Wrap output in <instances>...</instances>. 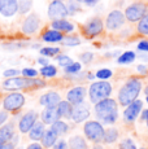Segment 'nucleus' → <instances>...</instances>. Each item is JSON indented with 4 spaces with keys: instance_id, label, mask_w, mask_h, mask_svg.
<instances>
[{
    "instance_id": "nucleus-1",
    "label": "nucleus",
    "mask_w": 148,
    "mask_h": 149,
    "mask_svg": "<svg viewBox=\"0 0 148 149\" xmlns=\"http://www.w3.org/2000/svg\"><path fill=\"white\" fill-rule=\"evenodd\" d=\"M142 88H143L142 79L138 78V77H130L118 90L117 93L118 104L121 107L126 108L127 105H130L135 100H138L139 93L142 92Z\"/></svg>"
},
{
    "instance_id": "nucleus-2",
    "label": "nucleus",
    "mask_w": 148,
    "mask_h": 149,
    "mask_svg": "<svg viewBox=\"0 0 148 149\" xmlns=\"http://www.w3.org/2000/svg\"><path fill=\"white\" fill-rule=\"evenodd\" d=\"M94 111L96 121L101 125H114L118 119V104L114 99H105L95 104Z\"/></svg>"
},
{
    "instance_id": "nucleus-3",
    "label": "nucleus",
    "mask_w": 148,
    "mask_h": 149,
    "mask_svg": "<svg viewBox=\"0 0 148 149\" xmlns=\"http://www.w3.org/2000/svg\"><path fill=\"white\" fill-rule=\"evenodd\" d=\"M3 88L7 91H24V90H38L45 87V81L39 78L29 79L25 77H15V78H7L1 83Z\"/></svg>"
},
{
    "instance_id": "nucleus-4",
    "label": "nucleus",
    "mask_w": 148,
    "mask_h": 149,
    "mask_svg": "<svg viewBox=\"0 0 148 149\" xmlns=\"http://www.w3.org/2000/svg\"><path fill=\"white\" fill-rule=\"evenodd\" d=\"M113 87L108 81H98L90 84L89 87V97L92 104L103 101L105 99H109L112 95Z\"/></svg>"
},
{
    "instance_id": "nucleus-5",
    "label": "nucleus",
    "mask_w": 148,
    "mask_h": 149,
    "mask_svg": "<svg viewBox=\"0 0 148 149\" xmlns=\"http://www.w3.org/2000/svg\"><path fill=\"white\" fill-rule=\"evenodd\" d=\"M104 126L98 121H87L83 125V134L87 140L94 144H100L104 139Z\"/></svg>"
},
{
    "instance_id": "nucleus-6",
    "label": "nucleus",
    "mask_w": 148,
    "mask_h": 149,
    "mask_svg": "<svg viewBox=\"0 0 148 149\" xmlns=\"http://www.w3.org/2000/svg\"><path fill=\"white\" fill-rule=\"evenodd\" d=\"M26 102L25 95L21 92H10L8 95L4 96L1 104H3V109L8 113H16L20 109H22V107Z\"/></svg>"
},
{
    "instance_id": "nucleus-7",
    "label": "nucleus",
    "mask_w": 148,
    "mask_h": 149,
    "mask_svg": "<svg viewBox=\"0 0 148 149\" xmlns=\"http://www.w3.org/2000/svg\"><path fill=\"white\" fill-rule=\"evenodd\" d=\"M148 13V5L144 1H135L125 9V18L129 22H139Z\"/></svg>"
},
{
    "instance_id": "nucleus-8",
    "label": "nucleus",
    "mask_w": 148,
    "mask_h": 149,
    "mask_svg": "<svg viewBox=\"0 0 148 149\" xmlns=\"http://www.w3.org/2000/svg\"><path fill=\"white\" fill-rule=\"evenodd\" d=\"M47 16L51 21H56V19H64L69 16L66 9V4L62 0H51L48 4Z\"/></svg>"
},
{
    "instance_id": "nucleus-9",
    "label": "nucleus",
    "mask_w": 148,
    "mask_h": 149,
    "mask_svg": "<svg viewBox=\"0 0 148 149\" xmlns=\"http://www.w3.org/2000/svg\"><path fill=\"white\" fill-rule=\"evenodd\" d=\"M104 30V22L99 17H94V18L89 19L87 22H84V25L82 26V33L86 38L92 39L95 36L100 35Z\"/></svg>"
},
{
    "instance_id": "nucleus-10",
    "label": "nucleus",
    "mask_w": 148,
    "mask_h": 149,
    "mask_svg": "<svg viewBox=\"0 0 148 149\" xmlns=\"http://www.w3.org/2000/svg\"><path fill=\"white\" fill-rule=\"evenodd\" d=\"M40 25H42L40 17L36 13H29L25 17L24 21H22L21 31L25 35H29V36L34 35V34L38 33V30L40 29Z\"/></svg>"
},
{
    "instance_id": "nucleus-11",
    "label": "nucleus",
    "mask_w": 148,
    "mask_h": 149,
    "mask_svg": "<svg viewBox=\"0 0 148 149\" xmlns=\"http://www.w3.org/2000/svg\"><path fill=\"white\" fill-rule=\"evenodd\" d=\"M125 21H126V18H125L124 12L119 9H114L108 13L107 18H105V27L109 31L119 30L125 25Z\"/></svg>"
},
{
    "instance_id": "nucleus-12",
    "label": "nucleus",
    "mask_w": 148,
    "mask_h": 149,
    "mask_svg": "<svg viewBox=\"0 0 148 149\" xmlns=\"http://www.w3.org/2000/svg\"><path fill=\"white\" fill-rule=\"evenodd\" d=\"M39 118V114L36 113L35 110H29L24 114V116L20 118L18 123H17V127H18V131L21 134H29V131L31 130L34 125L36 123Z\"/></svg>"
},
{
    "instance_id": "nucleus-13",
    "label": "nucleus",
    "mask_w": 148,
    "mask_h": 149,
    "mask_svg": "<svg viewBox=\"0 0 148 149\" xmlns=\"http://www.w3.org/2000/svg\"><path fill=\"white\" fill-rule=\"evenodd\" d=\"M143 110V101L142 100H135L130 105H127L124 110V121L127 125H133L139 117V114Z\"/></svg>"
},
{
    "instance_id": "nucleus-14",
    "label": "nucleus",
    "mask_w": 148,
    "mask_h": 149,
    "mask_svg": "<svg viewBox=\"0 0 148 149\" xmlns=\"http://www.w3.org/2000/svg\"><path fill=\"white\" fill-rule=\"evenodd\" d=\"M87 90L83 86H75V87L70 88L66 93V101H69L73 105H78L84 102V97H86Z\"/></svg>"
},
{
    "instance_id": "nucleus-15",
    "label": "nucleus",
    "mask_w": 148,
    "mask_h": 149,
    "mask_svg": "<svg viewBox=\"0 0 148 149\" xmlns=\"http://www.w3.org/2000/svg\"><path fill=\"white\" fill-rule=\"evenodd\" d=\"M90 117V108L86 102H82V104L74 105L73 111H72V121L74 123H82L84 122L87 118Z\"/></svg>"
},
{
    "instance_id": "nucleus-16",
    "label": "nucleus",
    "mask_w": 148,
    "mask_h": 149,
    "mask_svg": "<svg viewBox=\"0 0 148 149\" xmlns=\"http://www.w3.org/2000/svg\"><path fill=\"white\" fill-rule=\"evenodd\" d=\"M18 13L17 0H0V14L5 18H12Z\"/></svg>"
},
{
    "instance_id": "nucleus-17",
    "label": "nucleus",
    "mask_w": 148,
    "mask_h": 149,
    "mask_svg": "<svg viewBox=\"0 0 148 149\" xmlns=\"http://www.w3.org/2000/svg\"><path fill=\"white\" fill-rule=\"evenodd\" d=\"M60 101H61V96L56 91L45 92L39 97V104L44 108H56Z\"/></svg>"
},
{
    "instance_id": "nucleus-18",
    "label": "nucleus",
    "mask_w": 148,
    "mask_h": 149,
    "mask_svg": "<svg viewBox=\"0 0 148 149\" xmlns=\"http://www.w3.org/2000/svg\"><path fill=\"white\" fill-rule=\"evenodd\" d=\"M15 136H16L15 122H9L0 127V143H1L3 145L7 144V143H12Z\"/></svg>"
},
{
    "instance_id": "nucleus-19",
    "label": "nucleus",
    "mask_w": 148,
    "mask_h": 149,
    "mask_svg": "<svg viewBox=\"0 0 148 149\" xmlns=\"http://www.w3.org/2000/svg\"><path fill=\"white\" fill-rule=\"evenodd\" d=\"M51 29L56 31H60L61 34H70L75 30L74 24L68 21L66 18L64 19H56V21H51Z\"/></svg>"
},
{
    "instance_id": "nucleus-20",
    "label": "nucleus",
    "mask_w": 148,
    "mask_h": 149,
    "mask_svg": "<svg viewBox=\"0 0 148 149\" xmlns=\"http://www.w3.org/2000/svg\"><path fill=\"white\" fill-rule=\"evenodd\" d=\"M60 116L57 108H44L40 113V121L44 123V125H52L53 122L59 121Z\"/></svg>"
},
{
    "instance_id": "nucleus-21",
    "label": "nucleus",
    "mask_w": 148,
    "mask_h": 149,
    "mask_svg": "<svg viewBox=\"0 0 148 149\" xmlns=\"http://www.w3.org/2000/svg\"><path fill=\"white\" fill-rule=\"evenodd\" d=\"M42 40L45 43H61L64 39V34L60 31H56L53 29H47L43 34H42Z\"/></svg>"
},
{
    "instance_id": "nucleus-22",
    "label": "nucleus",
    "mask_w": 148,
    "mask_h": 149,
    "mask_svg": "<svg viewBox=\"0 0 148 149\" xmlns=\"http://www.w3.org/2000/svg\"><path fill=\"white\" fill-rule=\"evenodd\" d=\"M68 149H90L87 140L82 135H73L68 140Z\"/></svg>"
},
{
    "instance_id": "nucleus-23",
    "label": "nucleus",
    "mask_w": 148,
    "mask_h": 149,
    "mask_svg": "<svg viewBox=\"0 0 148 149\" xmlns=\"http://www.w3.org/2000/svg\"><path fill=\"white\" fill-rule=\"evenodd\" d=\"M44 132H45V125L42 121H36V123L29 131V137L34 141H39V140H42Z\"/></svg>"
},
{
    "instance_id": "nucleus-24",
    "label": "nucleus",
    "mask_w": 148,
    "mask_h": 149,
    "mask_svg": "<svg viewBox=\"0 0 148 149\" xmlns=\"http://www.w3.org/2000/svg\"><path fill=\"white\" fill-rule=\"evenodd\" d=\"M59 140V136L56 135L55 132H53L51 128H48V130H45L43 137H42V147L44 149H51L53 147V145L56 144V141Z\"/></svg>"
},
{
    "instance_id": "nucleus-25",
    "label": "nucleus",
    "mask_w": 148,
    "mask_h": 149,
    "mask_svg": "<svg viewBox=\"0 0 148 149\" xmlns=\"http://www.w3.org/2000/svg\"><path fill=\"white\" fill-rule=\"evenodd\" d=\"M57 111H59V116L60 118H72V111H73V105L70 104L69 101H66V100H61V101L59 102L57 107Z\"/></svg>"
},
{
    "instance_id": "nucleus-26",
    "label": "nucleus",
    "mask_w": 148,
    "mask_h": 149,
    "mask_svg": "<svg viewBox=\"0 0 148 149\" xmlns=\"http://www.w3.org/2000/svg\"><path fill=\"white\" fill-rule=\"evenodd\" d=\"M118 136H119V132L116 127H108L105 128L104 131V139H103V143L104 144H113L118 140Z\"/></svg>"
},
{
    "instance_id": "nucleus-27",
    "label": "nucleus",
    "mask_w": 148,
    "mask_h": 149,
    "mask_svg": "<svg viewBox=\"0 0 148 149\" xmlns=\"http://www.w3.org/2000/svg\"><path fill=\"white\" fill-rule=\"evenodd\" d=\"M51 130H52L57 136H62L69 131V125H68L66 122L59 119V121L53 122L52 125H51Z\"/></svg>"
},
{
    "instance_id": "nucleus-28",
    "label": "nucleus",
    "mask_w": 148,
    "mask_h": 149,
    "mask_svg": "<svg viewBox=\"0 0 148 149\" xmlns=\"http://www.w3.org/2000/svg\"><path fill=\"white\" fill-rule=\"evenodd\" d=\"M135 58H136L135 52H133V51H126V52H124L121 56L117 57V62L121 65L131 64V62L135 61Z\"/></svg>"
},
{
    "instance_id": "nucleus-29",
    "label": "nucleus",
    "mask_w": 148,
    "mask_h": 149,
    "mask_svg": "<svg viewBox=\"0 0 148 149\" xmlns=\"http://www.w3.org/2000/svg\"><path fill=\"white\" fill-rule=\"evenodd\" d=\"M39 74L44 78H53L57 75V68L53 65H47V66H42V69L39 70Z\"/></svg>"
},
{
    "instance_id": "nucleus-30",
    "label": "nucleus",
    "mask_w": 148,
    "mask_h": 149,
    "mask_svg": "<svg viewBox=\"0 0 148 149\" xmlns=\"http://www.w3.org/2000/svg\"><path fill=\"white\" fill-rule=\"evenodd\" d=\"M39 52L43 57H56L60 54L61 49L59 47H43L39 48Z\"/></svg>"
},
{
    "instance_id": "nucleus-31",
    "label": "nucleus",
    "mask_w": 148,
    "mask_h": 149,
    "mask_svg": "<svg viewBox=\"0 0 148 149\" xmlns=\"http://www.w3.org/2000/svg\"><path fill=\"white\" fill-rule=\"evenodd\" d=\"M18 1V13L29 14L33 8V0H17Z\"/></svg>"
},
{
    "instance_id": "nucleus-32",
    "label": "nucleus",
    "mask_w": 148,
    "mask_h": 149,
    "mask_svg": "<svg viewBox=\"0 0 148 149\" xmlns=\"http://www.w3.org/2000/svg\"><path fill=\"white\" fill-rule=\"evenodd\" d=\"M136 31H138L140 35H148V13L136 25Z\"/></svg>"
},
{
    "instance_id": "nucleus-33",
    "label": "nucleus",
    "mask_w": 148,
    "mask_h": 149,
    "mask_svg": "<svg viewBox=\"0 0 148 149\" xmlns=\"http://www.w3.org/2000/svg\"><path fill=\"white\" fill-rule=\"evenodd\" d=\"M61 44L66 45V47H75V45L81 44V39L77 35H66V36H64Z\"/></svg>"
},
{
    "instance_id": "nucleus-34",
    "label": "nucleus",
    "mask_w": 148,
    "mask_h": 149,
    "mask_svg": "<svg viewBox=\"0 0 148 149\" xmlns=\"http://www.w3.org/2000/svg\"><path fill=\"white\" fill-rule=\"evenodd\" d=\"M27 43L26 42H9V43H4L3 47L7 51H16V49H21V48L26 47Z\"/></svg>"
},
{
    "instance_id": "nucleus-35",
    "label": "nucleus",
    "mask_w": 148,
    "mask_h": 149,
    "mask_svg": "<svg viewBox=\"0 0 148 149\" xmlns=\"http://www.w3.org/2000/svg\"><path fill=\"white\" fill-rule=\"evenodd\" d=\"M81 69H82V65L79 64V62H73L69 66L64 68V71L66 74H70V75H77V74L81 71Z\"/></svg>"
},
{
    "instance_id": "nucleus-36",
    "label": "nucleus",
    "mask_w": 148,
    "mask_h": 149,
    "mask_svg": "<svg viewBox=\"0 0 148 149\" xmlns=\"http://www.w3.org/2000/svg\"><path fill=\"white\" fill-rule=\"evenodd\" d=\"M66 9H68V13L69 14H75L77 12L81 10V5H79V3L75 1V0H68Z\"/></svg>"
},
{
    "instance_id": "nucleus-37",
    "label": "nucleus",
    "mask_w": 148,
    "mask_h": 149,
    "mask_svg": "<svg viewBox=\"0 0 148 149\" xmlns=\"http://www.w3.org/2000/svg\"><path fill=\"white\" fill-rule=\"evenodd\" d=\"M112 75H113V73L110 69H100V70H98L95 73V77L98 79H100V81H107V79H109Z\"/></svg>"
},
{
    "instance_id": "nucleus-38",
    "label": "nucleus",
    "mask_w": 148,
    "mask_h": 149,
    "mask_svg": "<svg viewBox=\"0 0 148 149\" xmlns=\"http://www.w3.org/2000/svg\"><path fill=\"white\" fill-rule=\"evenodd\" d=\"M21 74H22V77H25V78L34 79V78L38 77L39 71L36 70V69H34V68H25V69H22L21 70Z\"/></svg>"
},
{
    "instance_id": "nucleus-39",
    "label": "nucleus",
    "mask_w": 148,
    "mask_h": 149,
    "mask_svg": "<svg viewBox=\"0 0 148 149\" xmlns=\"http://www.w3.org/2000/svg\"><path fill=\"white\" fill-rule=\"evenodd\" d=\"M56 60H57L60 66H62V68L69 66L70 64H73V62H74L69 56H66V54H59V56H56Z\"/></svg>"
},
{
    "instance_id": "nucleus-40",
    "label": "nucleus",
    "mask_w": 148,
    "mask_h": 149,
    "mask_svg": "<svg viewBox=\"0 0 148 149\" xmlns=\"http://www.w3.org/2000/svg\"><path fill=\"white\" fill-rule=\"evenodd\" d=\"M118 149H138V148H136V144L130 137H126L118 144Z\"/></svg>"
},
{
    "instance_id": "nucleus-41",
    "label": "nucleus",
    "mask_w": 148,
    "mask_h": 149,
    "mask_svg": "<svg viewBox=\"0 0 148 149\" xmlns=\"http://www.w3.org/2000/svg\"><path fill=\"white\" fill-rule=\"evenodd\" d=\"M79 60L84 64H90L91 61L94 60V53L92 52H83L79 54Z\"/></svg>"
},
{
    "instance_id": "nucleus-42",
    "label": "nucleus",
    "mask_w": 148,
    "mask_h": 149,
    "mask_svg": "<svg viewBox=\"0 0 148 149\" xmlns=\"http://www.w3.org/2000/svg\"><path fill=\"white\" fill-rule=\"evenodd\" d=\"M21 71L18 70V69H7V70L3 73V75L5 77V78H15V77H18Z\"/></svg>"
},
{
    "instance_id": "nucleus-43",
    "label": "nucleus",
    "mask_w": 148,
    "mask_h": 149,
    "mask_svg": "<svg viewBox=\"0 0 148 149\" xmlns=\"http://www.w3.org/2000/svg\"><path fill=\"white\" fill-rule=\"evenodd\" d=\"M136 48H138V51H140V52H148V40H140L138 43V45H136Z\"/></svg>"
},
{
    "instance_id": "nucleus-44",
    "label": "nucleus",
    "mask_w": 148,
    "mask_h": 149,
    "mask_svg": "<svg viewBox=\"0 0 148 149\" xmlns=\"http://www.w3.org/2000/svg\"><path fill=\"white\" fill-rule=\"evenodd\" d=\"M52 149H68V143L65 140H57L56 144L52 147Z\"/></svg>"
},
{
    "instance_id": "nucleus-45",
    "label": "nucleus",
    "mask_w": 148,
    "mask_h": 149,
    "mask_svg": "<svg viewBox=\"0 0 148 149\" xmlns=\"http://www.w3.org/2000/svg\"><path fill=\"white\" fill-rule=\"evenodd\" d=\"M8 117H9V113H8V111H5L4 109H3V110H0V127H1V126L7 122Z\"/></svg>"
},
{
    "instance_id": "nucleus-46",
    "label": "nucleus",
    "mask_w": 148,
    "mask_h": 149,
    "mask_svg": "<svg viewBox=\"0 0 148 149\" xmlns=\"http://www.w3.org/2000/svg\"><path fill=\"white\" fill-rule=\"evenodd\" d=\"M136 70L139 71V74H143V75L148 74V66H146V65H138Z\"/></svg>"
},
{
    "instance_id": "nucleus-47",
    "label": "nucleus",
    "mask_w": 148,
    "mask_h": 149,
    "mask_svg": "<svg viewBox=\"0 0 148 149\" xmlns=\"http://www.w3.org/2000/svg\"><path fill=\"white\" fill-rule=\"evenodd\" d=\"M38 64H40L42 66H47V65H50V62H48L47 57H39V58H38Z\"/></svg>"
},
{
    "instance_id": "nucleus-48",
    "label": "nucleus",
    "mask_w": 148,
    "mask_h": 149,
    "mask_svg": "<svg viewBox=\"0 0 148 149\" xmlns=\"http://www.w3.org/2000/svg\"><path fill=\"white\" fill-rule=\"evenodd\" d=\"M26 149H44V148L42 147V144H39V143H31Z\"/></svg>"
},
{
    "instance_id": "nucleus-49",
    "label": "nucleus",
    "mask_w": 148,
    "mask_h": 149,
    "mask_svg": "<svg viewBox=\"0 0 148 149\" xmlns=\"http://www.w3.org/2000/svg\"><path fill=\"white\" fill-rule=\"evenodd\" d=\"M1 149H16V145L13 143H7V144L3 145Z\"/></svg>"
},
{
    "instance_id": "nucleus-50",
    "label": "nucleus",
    "mask_w": 148,
    "mask_h": 149,
    "mask_svg": "<svg viewBox=\"0 0 148 149\" xmlns=\"http://www.w3.org/2000/svg\"><path fill=\"white\" fill-rule=\"evenodd\" d=\"M142 117H140V119L142 121H146L147 119V117H148V109H146V110H142Z\"/></svg>"
},
{
    "instance_id": "nucleus-51",
    "label": "nucleus",
    "mask_w": 148,
    "mask_h": 149,
    "mask_svg": "<svg viewBox=\"0 0 148 149\" xmlns=\"http://www.w3.org/2000/svg\"><path fill=\"white\" fill-rule=\"evenodd\" d=\"M98 1H99V0H87V1L84 3V4L89 5V7H94V5H95Z\"/></svg>"
},
{
    "instance_id": "nucleus-52",
    "label": "nucleus",
    "mask_w": 148,
    "mask_h": 149,
    "mask_svg": "<svg viewBox=\"0 0 148 149\" xmlns=\"http://www.w3.org/2000/svg\"><path fill=\"white\" fill-rule=\"evenodd\" d=\"M92 149H104V147H103L101 144H94Z\"/></svg>"
},
{
    "instance_id": "nucleus-53",
    "label": "nucleus",
    "mask_w": 148,
    "mask_h": 149,
    "mask_svg": "<svg viewBox=\"0 0 148 149\" xmlns=\"http://www.w3.org/2000/svg\"><path fill=\"white\" fill-rule=\"evenodd\" d=\"M140 58H143L144 61L148 62V54H140Z\"/></svg>"
},
{
    "instance_id": "nucleus-54",
    "label": "nucleus",
    "mask_w": 148,
    "mask_h": 149,
    "mask_svg": "<svg viewBox=\"0 0 148 149\" xmlns=\"http://www.w3.org/2000/svg\"><path fill=\"white\" fill-rule=\"evenodd\" d=\"M87 78H89V79H94V78H95V75H94V74H87Z\"/></svg>"
},
{
    "instance_id": "nucleus-55",
    "label": "nucleus",
    "mask_w": 148,
    "mask_h": 149,
    "mask_svg": "<svg viewBox=\"0 0 148 149\" xmlns=\"http://www.w3.org/2000/svg\"><path fill=\"white\" fill-rule=\"evenodd\" d=\"M144 93H146V96H148V86L144 88Z\"/></svg>"
},
{
    "instance_id": "nucleus-56",
    "label": "nucleus",
    "mask_w": 148,
    "mask_h": 149,
    "mask_svg": "<svg viewBox=\"0 0 148 149\" xmlns=\"http://www.w3.org/2000/svg\"><path fill=\"white\" fill-rule=\"evenodd\" d=\"M75 1H78V3H79V4H81V3H83V4H84V3H86V1H87V0H75Z\"/></svg>"
},
{
    "instance_id": "nucleus-57",
    "label": "nucleus",
    "mask_w": 148,
    "mask_h": 149,
    "mask_svg": "<svg viewBox=\"0 0 148 149\" xmlns=\"http://www.w3.org/2000/svg\"><path fill=\"white\" fill-rule=\"evenodd\" d=\"M146 125H147V128H148V117H147V119H146Z\"/></svg>"
},
{
    "instance_id": "nucleus-58",
    "label": "nucleus",
    "mask_w": 148,
    "mask_h": 149,
    "mask_svg": "<svg viewBox=\"0 0 148 149\" xmlns=\"http://www.w3.org/2000/svg\"><path fill=\"white\" fill-rule=\"evenodd\" d=\"M139 149H148L147 147H142V148H139Z\"/></svg>"
},
{
    "instance_id": "nucleus-59",
    "label": "nucleus",
    "mask_w": 148,
    "mask_h": 149,
    "mask_svg": "<svg viewBox=\"0 0 148 149\" xmlns=\"http://www.w3.org/2000/svg\"><path fill=\"white\" fill-rule=\"evenodd\" d=\"M3 148V144H1V143H0V149H1Z\"/></svg>"
},
{
    "instance_id": "nucleus-60",
    "label": "nucleus",
    "mask_w": 148,
    "mask_h": 149,
    "mask_svg": "<svg viewBox=\"0 0 148 149\" xmlns=\"http://www.w3.org/2000/svg\"><path fill=\"white\" fill-rule=\"evenodd\" d=\"M147 102H148V96H147Z\"/></svg>"
},
{
    "instance_id": "nucleus-61",
    "label": "nucleus",
    "mask_w": 148,
    "mask_h": 149,
    "mask_svg": "<svg viewBox=\"0 0 148 149\" xmlns=\"http://www.w3.org/2000/svg\"><path fill=\"white\" fill-rule=\"evenodd\" d=\"M62 1H64V0H62Z\"/></svg>"
}]
</instances>
